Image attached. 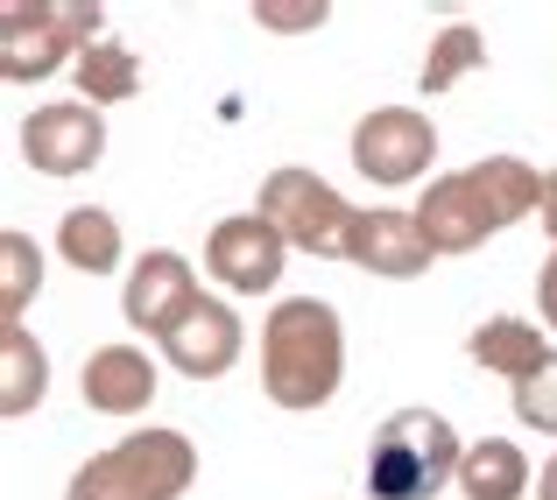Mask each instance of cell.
Here are the masks:
<instances>
[{"mask_svg": "<svg viewBox=\"0 0 557 500\" xmlns=\"http://www.w3.org/2000/svg\"><path fill=\"white\" fill-rule=\"evenodd\" d=\"M99 155H107V121L85 99H50V107H36L22 121V163L36 176L64 184V176L99 170Z\"/></svg>", "mask_w": 557, "mask_h": 500, "instance_id": "obj_7", "label": "cell"}, {"mask_svg": "<svg viewBox=\"0 0 557 500\" xmlns=\"http://www.w3.org/2000/svg\"><path fill=\"white\" fill-rule=\"evenodd\" d=\"M487 64V36H480L473 22H451V28H437L431 36V50H423V92H451V85L466 78V71H480Z\"/></svg>", "mask_w": 557, "mask_h": 500, "instance_id": "obj_19", "label": "cell"}, {"mask_svg": "<svg viewBox=\"0 0 557 500\" xmlns=\"http://www.w3.org/2000/svg\"><path fill=\"white\" fill-rule=\"evenodd\" d=\"M57 254L78 275H113L121 268V218L107 204H71L64 226H57Z\"/></svg>", "mask_w": 557, "mask_h": 500, "instance_id": "obj_17", "label": "cell"}, {"mask_svg": "<svg viewBox=\"0 0 557 500\" xmlns=\"http://www.w3.org/2000/svg\"><path fill=\"white\" fill-rule=\"evenodd\" d=\"M255 212L269 218L275 233L289 240V254H318V261H346V240H354V218L360 204H346L339 190L325 184L318 170H269L261 176V198Z\"/></svg>", "mask_w": 557, "mask_h": 500, "instance_id": "obj_6", "label": "cell"}, {"mask_svg": "<svg viewBox=\"0 0 557 500\" xmlns=\"http://www.w3.org/2000/svg\"><path fill=\"white\" fill-rule=\"evenodd\" d=\"M536 311H544V325L557 332V254L544 261V275H536Z\"/></svg>", "mask_w": 557, "mask_h": 500, "instance_id": "obj_23", "label": "cell"}, {"mask_svg": "<svg viewBox=\"0 0 557 500\" xmlns=\"http://www.w3.org/2000/svg\"><path fill=\"white\" fill-rule=\"evenodd\" d=\"M190 479H198V445H190L184 430L149 423V430L92 451V459L71 473L64 500H184Z\"/></svg>", "mask_w": 557, "mask_h": 500, "instance_id": "obj_4", "label": "cell"}, {"mask_svg": "<svg viewBox=\"0 0 557 500\" xmlns=\"http://www.w3.org/2000/svg\"><path fill=\"white\" fill-rule=\"evenodd\" d=\"M107 8L99 0H0V78H57L99 42Z\"/></svg>", "mask_w": 557, "mask_h": 500, "instance_id": "obj_5", "label": "cell"}, {"mask_svg": "<svg viewBox=\"0 0 557 500\" xmlns=\"http://www.w3.org/2000/svg\"><path fill=\"white\" fill-rule=\"evenodd\" d=\"M516 416L530 423V430H544V437H557V360L544 366V374L516 380Z\"/></svg>", "mask_w": 557, "mask_h": 500, "instance_id": "obj_22", "label": "cell"}, {"mask_svg": "<svg viewBox=\"0 0 557 500\" xmlns=\"http://www.w3.org/2000/svg\"><path fill=\"white\" fill-rule=\"evenodd\" d=\"M78 395L92 416H141L156 402V360L141 346H99L78 374Z\"/></svg>", "mask_w": 557, "mask_h": 500, "instance_id": "obj_13", "label": "cell"}, {"mask_svg": "<svg viewBox=\"0 0 557 500\" xmlns=\"http://www.w3.org/2000/svg\"><path fill=\"white\" fill-rule=\"evenodd\" d=\"M550 198V176L522 155H487V163H466L437 184H423L417 198V226L437 254H473L487 247L494 233L522 226L530 212H544Z\"/></svg>", "mask_w": 557, "mask_h": 500, "instance_id": "obj_1", "label": "cell"}, {"mask_svg": "<svg viewBox=\"0 0 557 500\" xmlns=\"http://www.w3.org/2000/svg\"><path fill=\"white\" fill-rule=\"evenodd\" d=\"M346 380V325L325 297H283L261 317V388L275 409H325Z\"/></svg>", "mask_w": 557, "mask_h": 500, "instance_id": "obj_2", "label": "cell"}, {"mask_svg": "<svg viewBox=\"0 0 557 500\" xmlns=\"http://www.w3.org/2000/svg\"><path fill=\"white\" fill-rule=\"evenodd\" d=\"M50 395V352L28 325H0V416H28Z\"/></svg>", "mask_w": 557, "mask_h": 500, "instance_id": "obj_16", "label": "cell"}, {"mask_svg": "<svg viewBox=\"0 0 557 500\" xmlns=\"http://www.w3.org/2000/svg\"><path fill=\"white\" fill-rule=\"evenodd\" d=\"M71 78H78V99H85V107H121V99L141 92V57L127 50V42L99 36L92 50L71 64Z\"/></svg>", "mask_w": 557, "mask_h": 500, "instance_id": "obj_18", "label": "cell"}, {"mask_svg": "<svg viewBox=\"0 0 557 500\" xmlns=\"http://www.w3.org/2000/svg\"><path fill=\"white\" fill-rule=\"evenodd\" d=\"M198 268H190L184 254H170V247H156V254H141L135 268H127V289H121V317L135 332H149L156 346H163V332L177 325V317L198 303Z\"/></svg>", "mask_w": 557, "mask_h": 500, "instance_id": "obj_11", "label": "cell"}, {"mask_svg": "<svg viewBox=\"0 0 557 500\" xmlns=\"http://www.w3.org/2000/svg\"><path fill=\"white\" fill-rule=\"evenodd\" d=\"M346 261H354V268H368V275H381V283H409V275H423V268L437 261V247L423 240L417 212H395V204H368V212L354 218Z\"/></svg>", "mask_w": 557, "mask_h": 500, "instance_id": "obj_12", "label": "cell"}, {"mask_svg": "<svg viewBox=\"0 0 557 500\" xmlns=\"http://www.w3.org/2000/svg\"><path fill=\"white\" fill-rule=\"evenodd\" d=\"M42 289V254H36V240L28 233H0V325H22V311H28V297Z\"/></svg>", "mask_w": 557, "mask_h": 500, "instance_id": "obj_20", "label": "cell"}, {"mask_svg": "<svg viewBox=\"0 0 557 500\" xmlns=\"http://www.w3.org/2000/svg\"><path fill=\"white\" fill-rule=\"evenodd\" d=\"M437 163V127L417 107H374L354 127V170L368 184H417Z\"/></svg>", "mask_w": 557, "mask_h": 500, "instance_id": "obj_9", "label": "cell"}, {"mask_svg": "<svg viewBox=\"0 0 557 500\" xmlns=\"http://www.w3.org/2000/svg\"><path fill=\"white\" fill-rule=\"evenodd\" d=\"M459 465L466 445L437 409H395L368 437V500H437Z\"/></svg>", "mask_w": 557, "mask_h": 500, "instance_id": "obj_3", "label": "cell"}, {"mask_svg": "<svg viewBox=\"0 0 557 500\" xmlns=\"http://www.w3.org/2000/svg\"><path fill=\"white\" fill-rule=\"evenodd\" d=\"M459 487H466V500H522L536 487V473H530L516 437H480V445H466Z\"/></svg>", "mask_w": 557, "mask_h": 500, "instance_id": "obj_15", "label": "cell"}, {"mask_svg": "<svg viewBox=\"0 0 557 500\" xmlns=\"http://www.w3.org/2000/svg\"><path fill=\"white\" fill-rule=\"evenodd\" d=\"M205 268H212V283H226L233 297H269L289 268V240L261 212H233L205 233Z\"/></svg>", "mask_w": 557, "mask_h": 500, "instance_id": "obj_8", "label": "cell"}, {"mask_svg": "<svg viewBox=\"0 0 557 500\" xmlns=\"http://www.w3.org/2000/svg\"><path fill=\"white\" fill-rule=\"evenodd\" d=\"M240 346H247V325L226 297H198L177 325L163 332V360L177 366L184 380H219L240 366Z\"/></svg>", "mask_w": 557, "mask_h": 500, "instance_id": "obj_10", "label": "cell"}, {"mask_svg": "<svg viewBox=\"0 0 557 500\" xmlns=\"http://www.w3.org/2000/svg\"><path fill=\"white\" fill-rule=\"evenodd\" d=\"M544 226H550V240H557V176H550V198H544Z\"/></svg>", "mask_w": 557, "mask_h": 500, "instance_id": "obj_25", "label": "cell"}, {"mask_svg": "<svg viewBox=\"0 0 557 500\" xmlns=\"http://www.w3.org/2000/svg\"><path fill=\"white\" fill-rule=\"evenodd\" d=\"M536 493H544V500H557V459L544 465V479H536Z\"/></svg>", "mask_w": 557, "mask_h": 500, "instance_id": "obj_24", "label": "cell"}, {"mask_svg": "<svg viewBox=\"0 0 557 500\" xmlns=\"http://www.w3.org/2000/svg\"><path fill=\"white\" fill-rule=\"evenodd\" d=\"M466 352H473L487 374H508V380H530V374H544V366L557 360L550 338L536 332L530 317H487V325H473Z\"/></svg>", "mask_w": 557, "mask_h": 500, "instance_id": "obj_14", "label": "cell"}, {"mask_svg": "<svg viewBox=\"0 0 557 500\" xmlns=\"http://www.w3.org/2000/svg\"><path fill=\"white\" fill-rule=\"evenodd\" d=\"M247 14H255L261 28H275V36H304V28L332 22V0H255Z\"/></svg>", "mask_w": 557, "mask_h": 500, "instance_id": "obj_21", "label": "cell"}]
</instances>
